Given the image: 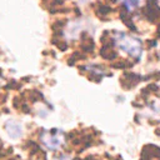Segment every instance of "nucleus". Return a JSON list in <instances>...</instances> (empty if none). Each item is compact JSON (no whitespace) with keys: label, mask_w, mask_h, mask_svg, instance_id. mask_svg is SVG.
<instances>
[{"label":"nucleus","mask_w":160,"mask_h":160,"mask_svg":"<svg viewBox=\"0 0 160 160\" xmlns=\"http://www.w3.org/2000/svg\"><path fill=\"white\" fill-rule=\"evenodd\" d=\"M42 144L50 149V150H55L58 149L61 144H62V134H60L59 131H44L40 136Z\"/></svg>","instance_id":"obj_2"},{"label":"nucleus","mask_w":160,"mask_h":160,"mask_svg":"<svg viewBox=\"0 0 160 160\" xmlns=\"http://www.w3.org/2000/svg\"><path fill=\"white\" fill-rule=\"evenodd\" d=\"M56 160H71V159H70V156H66V155H64V156H60V158H58Z\"/></svg>","instance_id":"obj_5"},{"label":"nucleus","mask_w":160,"mask_h":160,"mask_svg":"<svg viewBox=\"0 0 160 160\" xmlns=\"http://www.w3.org/2000/svg\"><path fill=\"white\" fill-rule=\"evenodd\" d=\"M119 1H121L128 9H132V8H135V6L138 5V2H139V0H119Z\"/></svg>","instance_id":"obj_4"},{"label":"nucleus","mask_w":160,"mask_h":160,"mask_svg":"<svg viewBox=\"0 0 160 160\" xmlns=\"http://www.w3.org/2000/svg\"><path fill=\"white\" fill-rule=\"evenodd\" d=\"M6 129H8V132L11 138H18V136L21 135V125L19 122H15V121L10 120L6 124Z\"/></svg>","instance_id":"obj_3"},{"label":"nucleus","mask_w":160,"mask_h":160,"mask_svg":"<svg viewBox=\"0 0 160 160\" xmlns=\"http://www.w3.org/2000/svg\"><path fill=\"white\" fill-rule=\"evenodd\" d=\"M114 41L121 50H124L130 56H132L135 59H139L141 56L142 48H141V41L139 39H136L131 35L124 34V32H118L115 35Z\"/></svg>","instance_id":"obj_1"}]
</instances>
